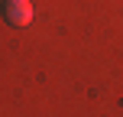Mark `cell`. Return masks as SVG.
I'll return each mask as SVG.
<instances>
[{"label": "cell", "instance_id": "6da1fadb", "mask_svg": "<svg viewBox=\"0 0 123 117\" xmlns=\"http://www.w3.org/2000/svg\"><path fill=\"white\" fill-rule=\"evenodd\" d=\"M3 20L10 26H29L32 23V3L29 0H3Z\"/></svg>", "mask_w": 123, "mask_h": 117}]
</instances>
